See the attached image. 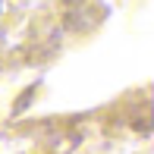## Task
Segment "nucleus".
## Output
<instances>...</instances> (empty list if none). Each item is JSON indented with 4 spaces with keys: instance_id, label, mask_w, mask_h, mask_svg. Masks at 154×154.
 <instances>
[{
    "instance_id": "f257e3e1",
    "label": "nucleus",
    "mask_w": 154,
    "mask_h": 154,
    "mask_svg": "<svg viewBox=\"0 0 154 154\" xmlns=\"http://www.w3.org/2000/svg\"><path fill=\"white\" fill-rule=\"evenodd\" d=\"M0 13H3V0H0Z\"/></svg>"
}]
</instances>
